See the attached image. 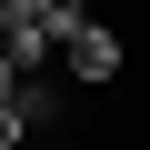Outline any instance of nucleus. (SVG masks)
<instances>
[{"instance_id":"nucleus-2","label":"nucleus","mask_w":150,"mask_h":150,"mask_svg":"<svg viewBox=\"0 0 150 150\" xmlns=\"http://www.w3.org/2000/svg\"><path fill=\"white\" fill-rule=\"evenodd\" d=\"M60 110H70V90L50 80V70H20V90H10V120H20V130H50Z\"/></svg>"},{"instance_id":"nucleus-1","label":"nucleus","mask_w":150,"mask_h":150,"mask_svg":"<svg viewBox=\"0 0 150 150\" xmlns=\"http://www.w3.org/2000/svg\"><path fill=\"white\" fill-rule=\"evenodd\" d=\"M120 70H130V50H120V30H110V20H80V30L60 40V80H80V90H110Z\"/></svg>"}]
</instances>
